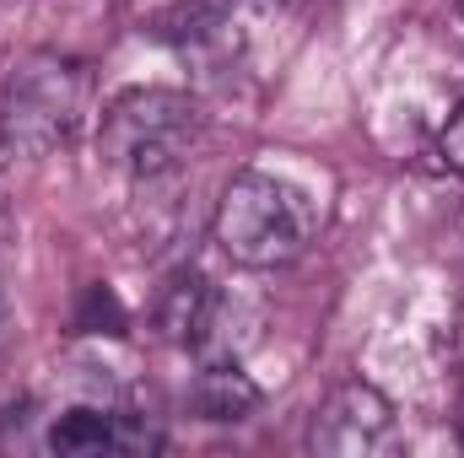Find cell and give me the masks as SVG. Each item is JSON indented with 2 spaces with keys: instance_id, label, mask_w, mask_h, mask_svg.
<instances>
[{
  "instance_id": "30bf717a",
  "label": "cell",
  "mask_w": 464,
  "mask_h": 458,
  "mask_svg": "<svg viewBox=\"0 0 464 458\" xmlns=\"http://www.w3.org/2000/svg\"><path fill=\"white\" fill-rule=\"evenodd\" d=\"M259 5H286V0H259Z\"/></svg>"
},
{
  "instance_id": "8fae6325",
  "label": "cell",
  "mask_w": 464,
  "mask_h": 458,
  "mask_svg": "<svg viewBox=\"0 0 464 458\" xmlns=\"http://www.w3.org/2000/svg\"><path fill=\"white\" fill-rule=\"evenodd\" d=\"M0 324H5V297H0Z\"/></svg>"
},
{
  "instance_id": "ba28073f",
  "label": "cell",
  "mask_w": 464,
  "mask_h": 458,
  "mask_svg": "<svg viewBox=\"0 0 464 458\" xmlns=\"http://www.w3.org/2000/svg\"><path fill=\"white\" fill-rule=\"evenodd\" d=\"M438 157L454 167V173H464V103L449 114V124H443V135H438Z\"/></svg>"
},
{
  "instance_id": "8992f818",
  "label": "cell",
  "mask_w": 464,
  "mask_h": 458,
  "mask_svg": "<svg viewBox=\"0 0 464 458\" xmlns=\"http://www.w3.org/2000/svg\"><path fill=\"white\" fill-rule=\"evenodd\" d=\"M259 383L237 367V361H211L200 377H195V388H189V410L200 415V421H211V426H237V421H248L254 410H259Z\"/></svg>"
},
{
  "instance_id": "6da1fadb",
  "label": "cell",
  "mask_w": 464,
  "mask_h": 458,
  "mask_svg": "<svg viewBox=\"0 0 464 458\" xmlns=\"http://www.w3.org/2000/svg\"><path fill=\"white\" fill-rule=\"evenodd\" d=\"M314 222H319V211L297 184L243 167L222 189L211 232H217V248L237 270H281L314 243Z\"/></svg>"
},
{
  "instance_id": "277c9868",
  "label": "cell",
  "mask_w": 464,
  "mask_h": 458,
  "mask_svg": "<svg viewBox=\"0 0 464 458\" xmlns=\"http://www.w3.org/2000/svg\"><path fill=\"white\" fill-rule=\"evenodd\" d=\"M400 443L394 405L372 383H341L308 421V448L319 458H372Z\"/></svg>"
},
{
  "instance_id": "5b68a950",
  "label": "cell",
  "mask_w": 464,
  "mask_h": 458,
  "mask_svg": "<svg viewBox=\"0 0 464 458\" xmlns=\"http://www.w3.org/2000/svg\"><path fill=\"white\" fill-rule=\"evenodd\" d=\"M222 319H227V302H222V291L211 286V275H200V270H173V275L162 281L157 302H151L157 335L168 345H184V350H189V345L206 350Z\"/></svg>"
},
{
  "instance_id": "3957f363",
  "label": "cell",
  "mask_w": 464,
  "mask_h": 458,
  "mask_svg": "<svg viewBox=\"0 0 464 458\" xmlns=\"http://www.w3.org/2000/svg\"><path fill=\"white\" fill-rule=\"evenodd\" d=\"M200 135V109L189 92L173 87H130L103 109L98 157L124 178H162L173 173Z\"/></svg>"
},
{
  "instance_id": "9c48e42d",
  "label": "cell",
  "mask_w": 464,
  "mask_h": 458,
  "mask_svg": "<svg viewBox=\"0 0 464 458\" xmlns=\"http://www.w3.org/2000/svg\"><path fill=\"white\" fill-rule=\"evenodd\" d=\"M459 443H464V405H459Z\"/></svg>"
},
{
  "instance_id": "7a4b0ae2",
  "label": "cell",
  "mask_w": 464,
  "mask_h": 458,
  "mask_svg": "<svg viewBox=\"0 0 464 458\" xmlns=\"http://www.w3.org/2000/svg\"><path fill=\"white\" fill-rule=\"evenodd\" d=\"M92 76L82 60L60 49H33L5 71L0 87V151L11 157H49L76 135L87 114Z\"/></svg>"
},
{
  "instance_id": "7c38bea8",
  "label": "cell",
  "mask_w": 464,
  "mask_h": 458,
  "mask_svg": "<svg viewBox=\"0 0 464 458\" xmlns=\"http://www.w3.org/2000/svg\"><path fill=\"white\" fill-rule=\"evenodd\" d=\"M454 5H459V22H464V0H454Z\"/></svg>"
},
{
  "instance_id": "52a82bcc",
  "label": "cell",
  "mask_w": 464,
  "mask_h": 458,
  "mask_svg": "<svg viewBox=\"0 0 464 458\" xmlns=\"http://www.w3.org/2000/svg\"><path fill=\"white\" fill-rule=\"evenodd\" d=\"M49 448L54 453H109L119 448V415L98 405H71L49 426Z\"/></svg>"
}]
</instances>
